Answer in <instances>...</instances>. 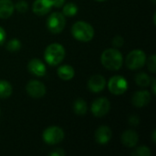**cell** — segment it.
Wrapping results in <instances>:
<instances>
[{"label": "cell", "instance_id": "obj_6", "mask_svg": "<svg viewBox=\"0 0 156 156\" xmlns=\"http://www.w3.org/2000/svg\"><path fill=\"white\" fill-rule=\"evenodd\" d=\"M43 140L46 144L54 145L59 144L64 138V132L58 126H50L47 128L43 133Z\"/></svg>", "mask_w": 156, "mask_h": 156}, {"label": "cell", "instance_id": "obj_3", "mask_svg": "<svg viewBox=\"0 0 156 156\" xmlns=\"http://www.w3.org/2000/svg\"><path fill=\"white\" fill-rule=\"evenodd\" d=\"M46 62L50 66H57L65 58V49L62 45L53 43L47 47L44 54Z\"/></svg>", "mask_w": 156, "mask_h": 156}, {"label": "cell", "instance_id": "obj_30", "mask_svg": "<svg viewBox=\"0 0 156 156\" xmlns=\"http://www.w3.org/2000/svg\"><path fill=\"white\" fill-rule=\"evenodd\" d=\"M151 83H152V90H153L154 94H156V89H155L156 80H155V79H153V80L151 81Z\"/></svg>", "mask_w": 156, "mask_h": 156}, {"label": "cell", "instance_id": "obj_2", "mask_svg": "<svg viewBox=\"0 0 156 156\" xmlns=\"http://www.w3.org/2000/svg\"><path fill=\"white\" fill-rule=\"evenodd\" d=\"M71 34L79 41L88 42L94 37V29L91 25L84 21H78L71 27Z\"/></svg>", "mask_w": 156, "mask_h": 156}, {"label": "cell", "instance_id": "obj_23", "mask_svg": "<svg viewBox=\"0 0 156 156\" xmlns=\"http://www.w3.org/2000/svg\"><path fill=\"white\" fill-rule=\"evenodd\" d=\"M152 154L151 150L147 146H140L135 149L134 152H133V155L134 156H150Z\"/></svg>", "mask_w": 156, "mask_h": 156}, {"label": "cell", "instance_id": "obj_27", "mask_svg": "<svg viewBox=\"0 0 156 156\" xmlns=\"http://www.w3.org/2000/svg\"><path fill=\"white\" fill-rule=\"evenodd\" d=\"M128 121H129V123H130L131 125H133V126H136V125H138L139 122H140V119H139V117L136 116V115H132V116L129 118Z\"/></svg>", "mask_w": 156, "mask_h": 156}, {"label": "cell", "instance_id": "obj_11", "mask_svg": "<svg viewBox=\"0 0 156 156\" xmlns=\"http://www.w3.org/2000/svg\"><path fill=\"white\" fill-rule=\"evenodd\" d=\"M105 86H106V80L102 75H100V74L91 76L88 81L89 90L94 93L102 91Z\"/></svg>", "mask_w": 156, "mask_h": 156}, {"label": "cell", "instance_id": "obj_21", "mask_svg": "<svg viewBox=\"0 0 156 156\" xmlns=\"http://www.w3.org/2000/svg\"><path fill=\"white\" fill-rule=\"evenodd\" d=\"M77 13H78V6L72 2L67 3L63 6V15L66 16H73Z\"/></svg>", "mask_w": 156, "mask_h": 156}, {"label": "cell", "instance_id": "obj_8", "mask_svg": "<svg viewBox=\"0 0 156 156\" xmlns=\"http://www.w3.org/2000/svg\"><path fill=\"white\" fill-rule=\"evenodd\" d=\"M111 110V102L106 98H100L93 101L91 105V112L95 117L101 118L105 116Z\"/></svg>", "mask_w": 156, "mask_h": 156}, {"label": "cell", "instance_id": "obj_33", "mask_svg": "<svg viewBox=\"0 0 156 156\" xmlns=\"http://www.w3.org/2000/svg\"><path fill=\"white\" fill-rule=\"evenodd\" d=\"M153 2H154H154H155V0H153Z\"/></svg>", "mask_w": 156, "mask_h": 156}, {"label": "cell", "instance_id": "obj_29", "mask_svg": "<svg viewBox=\"0 0 156 156\" xmlns=\"http://www.w3.org/2000/svg\"><path fill=\"white\" fill-rule=\"evenodd\" d=\"M5 29L0 27V46L3 45V43L5 42Z\"/></svg>", "mask_w": 156, "mask_h": 156}, {"label": "cell", "instance_id": "obj_4", "mask_svg": "<svg viewBox=\"0 0 156 156\" xmlns=\"http://www.w3.org/2000/svg\"><path fill=\"white\" fill-rule=\"evenodd\" d=\"M125 62H126V66L130 69L132 70L139 69L144 66L146 62V55L144 51L141 49H134L127 55Z\"/></svg>", "mask_w": 156, "mask_h": 156}, {"label": "cell", "instance_id": "obj_12", "mask_svg": "<svg viewBox=\"0 0 156 156\" xmlns=\"http://www.w3.org/2000/svg\"><path fill=\"white\" fill-rule=\"evenodd\" d=\"M151 101V93L148 90L136 91L132 99L133 104L137 108H143L147 106Z\"/></svg>", "mask_w": 156, "mask_h": 156}, {"label": "cell", "instance_id": "obj_7", "mask_svg": "<svg viewBox=\"0 0 156 156\" xmlns=\"http://www.w3.org/2000/svg\"><path fill=\"white\" fill-rule=\"evenodd\" d=\"M109 90L114 95H122L128 89L127 80L122 76H114L110 79L108 83Z\"/></svg>", "mask_w": 156, "mask_h": 156}, {"label": "cell", "instance_id": "obj_26", "mask_svg": "<svg viewBox=\"0 0 156 156\" xmlns=\"http://www.w3.org/2000/svg\"><path fill=\"white\" fill-rule=\"evenodd\" d=\"M124 44V39L121 36H116L112 39V45L115 48H122Z\"/></svg>", "mask_w": 156, "mask_h": 156}, {"label": "cell", "instance_id": "obj_20", "mask_svg": "<svg viewBox=\"0 0 156 156\" xmlns=\"http://www.w3.org/2000/svg\"><path fill=\"white\" fill-rule=\"evenodd\" d=\"M151 81V78L144 72H140L135 77V82L140 87H148Z\"/></svg>", "mask_w": 156, "mask_h": 156}, {"label": "cell", "instance_id": "obj_5", "mask_svg": "<svg viewBox=\"0 0 156 156\" xmlns=\"http://www.w3.org/2000/svg\"><path fill=\"white\" fill-rule=\"evenodd\" d=\"M66 26L65 16L59 12L52 13L47 20V27L53 34L60 33Z\"/></svg>", "mask_w": 156, "mask_h": 156}, {"label": "cell", "instance_id": "obj_25", "mask_svg": "<svg viewBox=\"0 0 156 156\" xmlns=\"http://www.w3.org/2000/svg\"><path fill=\"white\" fill-rule=\"evenodd\" d=\"M15 5V9H16L18 12H20V13H25V12H27V10H28V5H27V3L26 2V1H24V0H20V1H18L16 5Z\"/></svg>", "mask_w": 156, "mask_h": 156}, {"label": "cell", "instance_id": "obj_16", "mask_svg": "<svg viewBox=\"0 0 156 156\" xmlns=\"http://www.w3.org/2000/svg\"><path fill=\"white\" fill-rule=\"evenodd\" d=\"M15 5L11 0H0V18L6 19L12 16Z\"/></svg>", "mask_w": 156, "mask_h": 156}, {"label": "cell", "instance_id": "obj_19", "mask_svg": "<svg viewBox=\"0 0 156 156\" xmlns=\"http://www.w3.org/2000/svg\"><path fill=\"white\" fill-rule=\"evenodd\" d=\"M12 86L6 80H0V99H6L12 94Z\"/></svg>", "mask_w": 156, "mask_h": 156}, {"label": "cell", "instance_id": "obj_22", "mask_svg": "<svg viewBox=\"0 0 156 156\" xmlns=\"http://www.w3.org/2000/svg\"><path fill=\"white\" fill-rule=\"evenodd\" d=\"M21 48V42L17 38H12L6 44V49L11 52H16Z\"/></svg>", "mask_w": 156, "mask_h": 156}, {"label": "cell", "instance_id": "obj_1", "mask_svg": "<svg viewBox=\"0 0 156 156\" xmlns=\"http://www.w3.org/2000/svg\"><path fill=\"white\" fill-rule=\"evenodd\" d=\"M103 67L109 70H118L122 68L123 58L122 53L116 48H108L104 50L101 57Z\"/></svg>", "mask_w": 156, "mask_h": 156}, {"label": "cell", "instance_id": "obj_31", "mask_svg": "<svg viewBox=\"0 0 156 156\" xmlns=\"http://www.w3.org/2000/svg\"><path fill=\"white\" fill-rule=\"evenodd\" d=\"M155 136H156V131H154V133H153V142H154V144L156 143Z\"/></svg>", "mask_w": 156, "mask_h": 156}, {"label": "cell", "instance_id": "obj_18", "mask_svg": "<svg viewBox=\"0 0 156 156\" xmlns=\"http://www.w3.org/2000/svg\"><path fill=\"white\" fill-rule=\"evenodd\" d=\"M73 111L78 115H85L88 111V106L86 101L82 99L76 100L73 104Z\"/></svg>", "mask_w": 156, "mask_h": 156}, {"label": "cell", "instance_id": "obj_17", "mask_svg": "<svg viewBox=\"0 0 156 156\" xmlns=\"http://www.w3.org/2000/svg\"><path fill=\"white\" fill-rule=\"evenodd\" d=\"M58 76L63 80H69L75 75L74 69L69 65H62L57 70Z\"/></svg>", "mask_w": 156, "mask_h": 156}, {"label": "cell", "instance_id": "obj_32", "mask_svg": "<svg viewBox=\"0 0 156 156\" xmlns=\"http://www.w3.org/2000/svg\"><path fill=\"white\" fill-rule=\"evenodd\" d=\"M96 1H99V2H104V1H106V0H96Z\"/></svg>", "mask_w": 156, "mask_h": 156}, {"label": "cell", "instance_id": "obj_24", "mask_svg": "<svg viewBox=\"0 0 156 156\" xmlns=\"http://www.w3.org/2000/svg\"><path fill=\"white\" fill-rule=\"evenodd\" d=\"M147 62V68H148V69L151 71V72H153V73H154L156 71V57L154 54H153L152 56H150L149 57V58H148V60L146 61Z\"/></svg>", "mask_w": 156, "mask_h": 156}, {"label": "cell", "instance_id": "obj_15", "mask_svg": "<svg viewBox=\"0 0 156 156\" xmlns=\"http://www.w3.org/2000/svg\"><path fill=\"white\" fill-rule=\"evenodd\" d=\"M122 143L128 148H133L139 142V136L133 130H127L122 134Z\"/></svg>", "mask_w": 156, "mask_h": 156}, {"label": "cell", "instance_id": "obj_10", "mask_svg": "<svg viewBox=\"0 0 156 156\" xmlns=\"http://www.w3.org/2000/svg\"><path fill=\"white\" fill-rule=\"evenodd\" d=\"M52 6H55V0H36L32 10L37 16H44L50 11Z\"/></svg>", "mask_w": 156, "mask_h": 156}, {"label": "cell", "instance_id": "obj_28", "mask_svg": "<svg viewBox=\"0 0 156 156\" xmlns=\"http://www.w3.org/2000/svg\"><path fill=\"white\" fill-rule=\"evenodd\" d=\"M65 154H66V153H65L62 149H59V148L55 149L54 151H52V152L49 154V155L50 156H65Z\"/></svg>", "mask_w": 156, "mask_h": 156}, {"label": "cell", "instance_id": "obj_9", "mask_svg": "<svg viewBox=\"0 0 156 156\" xmlns=\"http://www.w3.org/2000/svg\"><path fill=\"white\" fill-rule=\"evenodd\" d=\"M26 90L27 94L33 99H40L46 94L45 85L38 80H30L26 86Z\"/></svg>", "mask_w": 156, "mask_h": 156}, {"label": "cell", "instance_id": "obj_13", "mask_svg": "<svg viewBox=\"0 0 156 156\" xmlns=\"http://www.w3.org/2000/svg\"><path fill=\"white\" fill-rule=\"evenodd\" d=\"M27 69L30 73L37 77H44L47 73V69L45 64L38 58L31 59L27 64Z\"/></svg>", "mask_w": 156, "mask_h": 156}, {"label": "cell", "instance_id": "obj_14", "mask_svg": "<svg viewBox=\"0 0 156 156\" xmlns=\"http://www.w3.org/2000/svg\"><path fill=\"white\" fill-rule=\"evenodd\" d=\"M112 137V132L110 127L102 125L95 132V140L100 144H107Z\"/></svg>", "mask_w": 156, "mask_h": 156}]
</instances>
